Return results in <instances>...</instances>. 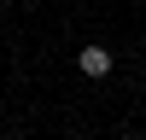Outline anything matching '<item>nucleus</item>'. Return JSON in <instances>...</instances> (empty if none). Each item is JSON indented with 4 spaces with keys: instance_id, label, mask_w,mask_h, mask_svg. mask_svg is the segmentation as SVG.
I'll list each match as a JSON object with an SVG mask.
<instances>
[{
    "instance_id": "nucleus-1",
    "label": "nucleus",
    "mask_w": 146,
    "mask_h": 140,
    "mask_svg": "<svg viewBox=\"0 0 146 140\" xmlns=\"http://www.w3.org/2000/svg\"><path fill=\"white\" fill-rule=\"evenodd\" d=\"M76 70H82V76H94V82L111 76V53H105V47H82V53H76Z\"/></svg>"
}]
</instances>
